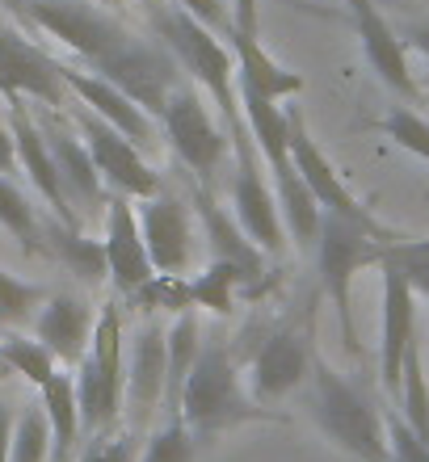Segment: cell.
Returning a JSON list of instances; mask_svg holds the SVG:
<instances>
[{
  "label": "cell",
  "mask_w": 429,
  "mask_h": 462,
  "mask_svg": "<svg viewBox=\"0 0 429 462\" xmlns=\"http://www.w3.org/2000/svg\"><path fill=\"white\" fill-rule=\"evenodd\" d=\"M164 328L160 319H144L131 332V353H126V403H131V429L147 425L156 408H164Z\"/></svg>",
  "instance_id": "obj_17"
},
{
  "label": "cell",
  "mask_w": 429,
  "mask_h": 462,
  "mask_svg": "<svg viewBox=\"0 0 429 462\" xmlns=\"http://www.w3.org/2000/svg\"><path fill=\"white\" fill-rule=\"evenodd\" d=\"M177 416L194 438H219L228 429L253 425V420H283V416L253 400V391L240 383V365L223 345H207L198 365L190 370L177 400Z\"/></svg>",
  "instance_id": "obj_3"
},
{
  "label": "cell",
  "mask_w": 429,
  "mask_h": 462,
  "mask_svg": "<svg viewBox=\"0 0 429 462\" xmlns=\"http://www.w3.org/2000/svg\"><path fill=\"white\" fill-rule=\"evenodd\" d=\"M17 169V139H13V126L0 118V177H9Z\"/></svg>",
  "instance_id": "obj_41"
},
{
  "label": "cell",
  "mask_w": 429,
  "mask_h": 462,
  "mask_svg": "<svg viewBox=\"0 0 429 462\" xmlns=\"http://www.w3.org/2000/svg\"><path fill=\"white\" fill-rule=\"evenodd\" d=\"M139 227L156 273H185L194 261V219L177 194L156 189L152 198H139Z\"/></svg>",
  "instance_id": "obj_13"
},
{
  "label": "cell",
  "mask_w": 429,
  "mask_h": 462,
  "mask_svg": "<svg viewBox=\"0 0 429 462\" xmlns=\"http://www.w3.org/2000/svg\"><path fill=\"white\" fill-rule=\"evenodd\" d=\"M42 299H47L42 286L13 278V273L0 269V324H22L34 307H42Z\"/></svg>",
  "instance_id": "obj_37"
},
{
  "label": "cell",
  "mask_w": 429,
  "mask_h": 462,
  "mask_svg": "<svg viewBox=\"0 0 429 462\" xmlns=\"http://www.w3.org/2000/svg\"><path fill=\"white\" fill-rule=\"evenodd\" d=\"M76 131L85 139V147L93 152V164H98L101 181L110 185L114 194H126V198H152L160 189V172L147 164L144 147L131 143L118 126H110L106 118L80 106L76 110Z\"/></svg>",
  "instance_id": "obj_8"
},
{
  "label": "cell",
  "mask_w": 429,
  "mask_h": 462,
  "mask_svg": "<svg viewBox=\"0 0 429 462\" xmlns=\"http://www.w3.org/2000/svg\"><path fill=\"white\" fill-rule=\"evenodd\" d=\"M379 265H392L396 273L413 286L417 299H429V240H408V236H400V240H392L383 248Z\"/></svg>",
  "instance_id": "obj_33"
},
{
  "label": "cell",
  "mask_w": 429,
  "mask_h": 462,
  "mask_svg": "<svg viewBox=\"0 0 429 462\" xmlns=\"http://www.w3.org/2000/svg\"><path fill=\"white\" fill-rule=\"evenodd\" d=\"M177 5H182V9H190L198 17V22L202 25H210V30H215V34L219 38H228L236 30V22H232V9H228V5H223V0H177Z\"/></svg>",
  "instance_id": "obj_39"
},
{
  "label": "cell",
  "mask_w": 429,
  "mask_h": 462,
  "mask_svg": "<svg viewBox=\"0 0 429 462\" xmlns=\"http://www.w3.org/2000/svg\"><path fill=\"white\" fill-rule=\"evenodd\" d=\"M139 462H198V438L182 425V416H169L144 438Z\"/></svg>",
  "instance_id": "obj_31"
},
{
  "label": "cell",
  "mask_w": 429,
  "mask_h": 462,
  "mask_svg": "<svg viewBox=\"0 0 429 462\" xmlns=\"http://www.w3.org/2000/svg\"><path fill=\"white\" fill-rule=\"evenodd\" d=\"M42 134H47V143H51V156H55V169H60L68 202L80 210H106L110 194H106V181H101V172H98V164H93V152L85 147V139H80L68 122H55V118L42 126Z\"/></svg>",
  "instance_id": "obj_20"
},
{
  "label": "cell",
  "mask_w": 429,
  "mask_h": 462,
  "mask_svg": "<svg viewBox=\"0 0 429 462\" xmlns=\"http://www.w3.org/2000/svg\"><path fill=\"white\" fill-rule=\"evenodd\" d=\"M144 311H190L194 307V299H190V278L185 273H152V282H144L135 294H131Z\"/></svg>",
  "instance_id": "obj_35"
},
{
  "label": "cell",
  "mask_w": 429,
  "mask_h": 462,
  "mask_svg": "<svg viewBox=\"0 0 429 462\" xmlns=\"http://www.w3.org/2000/svg\"><path fill=\"white\" fill-rule=\"evenodd\" d=\"M93 307L80 299V294H47L42 299V311L34 319V337L47 345L60 362H80L89 349V337H93Z\"/></svg>",
  "instance_id": "obj_21"
},
{
  "label": "cell",
  "mask_w": 429,
  "mask_h": 462,
  "mask_svg": "<svg viewBox=\"0 0 429 462\" xmlns=\"http://www.w3.org/2000/svg\"><path fill=\"white\" fill-rule=\"evenodd\" d=\"M207 341H202V319L198 311H177L173 324L164 328V362H169V378H164V416H177V400H182V387L190 370L198 365Z\"/></svg>",
  "instance_id": "obj_23"
},
{
  "label": "cell",
  "mask_w": 429,
  "mask_h": 462,
  "mask_svg": "<svg viewBox=\"0 0 429 462\" xmlns=\"http://www.w3.org/2000/svg\"><path fill=\"white\" fill-rule=\"evenodd\" d=\"M5 374H13V370H9V365H5V357H0V378H5Z\"/></svg>",
  "instance_id": "obj_45"
},
{
  "label": "cell",
  "mask_w": 429,
  "mask_h": 462,
  "mask_svg": "<svg viewBox=\"0 0 429 462\" xmlns=\"http://www.w3.org/2000/svg\"><path fill=\"white\" fill-rule=\"evenodd\" d=\"M98 5H106V9H118V5H123V0H98Z\"/></svg>",
  "instance_id": "obj_44"
},
{
  "label": "cell",
  "mask_w": 429,
  "mask_h": 462,
  "mask_svg": "<svg viewBox=\"0 0 429 462\" xmlns=\"http://www.w3.org/2000/svg\"><path fill=\"white\" fill-rule=\"evenodd\" d=\"M76 403H80V425L85 433L118 425L126 395V353H123V311L118 303L101 307L85 357L76 362Z\"/></svg>",
  "instance_id": "obj_6"
},
{
  "label": "cell",
  "mask_w": 429,
  "mask_h": 462,
  "mask_svg": "<svg viewBox=\"0 0 429 462\" xmlns=\"http://www.w3.org/2000/svg\"><path fill=\"white\" fill-rule=\"evenodd\" d=\"M312 420L354 462H392L387 420L370 395L324 357H312Z\"/></svg>",
  "instance_id": "obj_4"
},
{
  "label": "cell",
  "mask_w": 429,
  "mask_h": 462,
  "mask_svg": "<svg viewBox=\"0 0 429 462\" xmlns=\"http://www.w3.org/2000/svg\"><path fill=\"white\" fill-rule=\"evenodd\" d=\"M248 269H240L236 261H223V256H215L202 273H194L190 278V299H194V307H207L210 316H228L236 307V286H245Z\"/></svg>",
  "instance_id": "obj_27"
},
{
  "label": "cell",
  "mask_w": 429,
  "mask_h": 462,
  "mask_svg": "<svg viewBox=\"0 0 429 462\" xmlns=\"http://www.w3.org/2000/svg\"><path fill=\"white\" fill-rule=\"evenodd\" d=\"M286 114H291V156H294V169H299V177H303L307 194L316 198V207L320 210H332V215H341V219L367 223V227H375V231H392V227H383V223L375 219V210L362 207V198H354V189L341 181L337 164H332V160L316 147V139L307 134L303 114H299V110H286Z\"/></svg>",
  "instance_id": "obj_9"
},
{
  "label": "cell",
  "mask_w": 429,
  "mask_h": 462,
  "mask_svg": "<svg viewBox=\"0 0 429 462\" xmlns=\"http://www.w3.org/2000/svg\"><path fill=\"white\" fill-rule=\"evenodd\" d=\"M160 131H164V143L177 152V160L194 172V185L215 189V177L232 156V143H228L219 114L210 110L207 93L185 85L173 88L160 110Z\"/></svg>",
  "instance_id": "obj_7"
},
{
  "label": "cell",
  "mask_w": 429,
  "mask_h": 462,
  "mask_svg": "<svg viewBox=\"0 0 429 462\" xmlns=\"http://www.w3.org/2000/svg\"><path fill=\"white\" fill-rule=\"evenodd\" d=\"M345 13H350V22H354L358 47L367 55L370 72L379 76L396 97H405V101L417 97V80L408 72L405 38L392 30V22L379 13V5H375V0H345Z\"/></svg>",
  "instance_id": "obj_12"
},
{
  "label": "cell",
  "mask_w": 429,
  "mask_h": 462,
  "mask_svg": "<svg viewBox=\"0 0 429 462\" xmlns=\"http://www.w3.org/2000/svg\"><path fill=\"white\" fill-rule=\"evenodd\" d=\"M383 282V324H379V383L387 395H400L405 353L417 341V294L392 265H379Z\"/></svg>",
  "instance_id": "obj_15"
},
{
  "label": "cell",
  "mask_w": 429,
  "mask_h": 462,
  "mask_svg": "<svg viewBox=\"0 0 429 462\" xmlns=\"http://www.w3.org/2000/svg\"><path fill=\"white\" fill-rule=\"evenodd\" d=\"M0 97H34L42 106H63L72 97L68 85H63V63L51 60L47 51H38L34 42H25L17 30H5L0 25Z\"/></svg>",
  "instance_id": "obj_11"
},
{
  "label": "cell",
  "mask_w": 429,
  "mask_h": 462,
  "mask_svg": "<svg viewBox=\"0 0 429 462\" xmlns=\"http://www.w3.org/2000/svg\"><path fill=\"white\" fill-rule=\"evenodd\" d=\"M232 22L240 34L248 38H261V9L257 0H232Z\"/></svg>",
  "instance_id": "obj_40"
},
{
  "label": "cell",
  "mask_w": 429,
  "mask_h": 462,
  "mask_svg": "<svg viewBox=\"0 0 429 462\" xmlns=\"http://www.w3.org/2000/svg\"><path fill=\"white\" fill-rule=\"evenodd\" d=\"M228 42H232V51H236V76H240V80L257 85L261 93H270L274 101H286V97H294V93H303V76L286 72L283 63H274V55L261 47V38H248V34H240V30H232Z\"/></svg>",
  "instance_id": "obj_25"
},
{
  "label": "cell",
  "mask_w": 429,
  "mask_h": 462,
  "mask_svg": "<svg viewBox=\"0 0 429 462\" xmlns=\"http://www.w3.org/2000/svg\"><path fill=\"white\" fill-rule=\"evenodd\" d=\"M22 13L42 30V34L60 38L68 51L101 76L118 85L131 101H139L152 118H160L164 101L182 85V63L173 60L164 42L131 34L106 5H89V0H22Z\"/></svg>",
  "instance_id": "obj_1"
},
{
  "label": "cell",
  "mask_w": 429,
  "mask_h": 462,
  "mask_svg": "<svg viewBox=\"0 0 429 462\" xmlns=\"http://www.w3.org/2000/svg\"><path fill=\"white\" fill-rule=\"evenodd\" d=\"M147 17H152L156 38L173 51V60L182 63V72L194 76L202 85V93H207V101L215 106L223 131H228V143H232V164H261V152L245 122V106H240L232 42H223L210 25H202L177 0H152Z\"/></svg>",
  "instance_id": "obj_2"
},
{
  "label": "cell",
  "mask_w": 429,
  "mask_h": 462,
  "mask_svg": "<svg viewBox=\"0 0 429 462\" xmlns=\"http://www.w3.org/2000/svg\"><path fill=\"white\" fill-rule=\"evenodd\" d=\"M194 210H198V219H202L207 240L215 244V256L236 261L240 269H248V278H261V248L240 231V223L228 219V210L215 202V189L194 185Z\"/></svg>",
  "instance_id": "obj_22"
},
{
  "label": "cell",
  "mask_w": 429,
  "mask_h": 462,
  "mask_svg": "<svg viewBox=\"0 0 429 462\" xmlns=\"http://www.w3.org/2000/svg\"><path fill=\"white\" fill-rule=\"evenodd\" d=\"M63 85H68V93H72L80 106H89V110L98 114V118H106L110 126H118V131H123L131 143L144 147V152L160 143L156 118H152L139 101L126 97L118 85L101 80L98 72H80V68H68V63H63Z\"/></svg>",
  "instance_id": "obj_18"
},
{
  "label": "cell",
  "mask_w": 429,
  "mask_h": 462,
  "mask_svg": "<svg viewBox=\"0 0 429 462\" xmlns=\"http://www.w3.org/2000/svg\"><path fill=\"white\" fill-rule=\"evenodd\" d=\"M13 425H17V416L5 400H0V462H9V446H13Z\"/></svg>",
  "instance_id": "obj_43"
},
{
  "label": "cell",
  "mask_w": 429,
  "mask_h": 462,
  "mask_svg": "<svg viewBox=\"0 0 429 462\" xmlns=\"http://www.w3.org/2000/svg\"><path fill=\"white\" fill-rule=\"evenodd\" d=\"M387 420V441H392V462H429V441H421L400 412L383 416Z\"/></svg>",
  "instance_id": "obj_38"
},
{
  "label": "cell",
  "mask_w": 429,
  "mask_h": 462,
  "mask_svg": "<svg viewBox=\"0 0 429 462\" xmlns=\"http://www.w3.org/2000/svg\"><path fill=\"white\" fill-rule=\"evenodd\" d=\"M400 416L421 441H429V383L421 365V345L413 341L405 353V378H400Z\"/></svg>",
  "instance_id": "obj_28"
},
{
  "label": "cell",
  "mask_w": 429,
  "mask_h": 462,
  "mask_svg": "<svg viewBox=\"0 0 429 462\" xmlns=\"http://www.w3.org/2000/svg\"><path fill=\"white\" fill-rule=\"evenodd\" d=\"M232 210L236 223L261 253L278 256L286 248V223L266 164H236L232 172Z\"/></svg>",
  "instance_id": "obj_16"
},
{
  "label": "cell",
  "mask_w": 429,
  "mask_h": 462,
  "mask_svg": "<svg viewBox=\"0 0 429 462\" xmlns=\"http://www.w3.org/2000/svg\"><path fill=\"white\" fill-rule=\"evenodd\" d=\"M0 5H22V0H0Z\"/></svg>",
  "instance_id": "obj_46"
},
{
  "label": "cell",
  "mask_w": 429,
  "mask_h": 462,
  "mask_svg": "<svg viewBox=\"0 0 429 462\" xmlns=\"http://www.w3.org/2000/svg\"><path fill=\"white\" fill-rule=\"evenodd\" d=\"M392 240H400L396 231H375L367 223L341 219L332 210H320V227H316V265H320V286L332 299L337 324H341V341L350 353H358V328H354V278L362 269L379 265L383 248Z\"/></svg>",
  "instance_id": "obj_5"
},
{
  "label": "cell",
  "mask_w": 429,
  "mask_h": 462,
  "mask_svg": "<svg viewBox=\"0 0 429 462\" xmlns=\"http://www.w3.org/2000/svg\"><path fill=\"white\" fill-rule=\"evenodd\" d=\"M379 134L383 139H392L400 152H408V156H417V160L429 164V122L421 118L417 110H408V106L387 110L379 118Z\"/></svg>",
  "instance_id": "obj_34"
},
{
  "label": "cell",
  "mask_w": 429,
  "mask_h": 462,
  "mask_svg": "<svg viewBox=\"0 0 429 462\" xmlns=\"http://www.w3.org/2000/svg\"><path fill=\"white\" fill-rule=\"evenodd\" d=\"M106 265H110V282L118 294H131L152 282L156 265H152V256H147V244H144V227H139V207L135 198L126 194H110L106 202Z\"/></svg>",
  "instance_id": "obj_14"
},
{
  "label": "cell",
  "mask_w": 429,
  "mask_h": 462,
  "mask_svg": "<svg viewBox=\"0 0 429 462\" xmlns=\"http://www.w3.org/2000/svg\"><path fill=\"white\" fill-rule=\"evenodd\" d=\"M9 126H13V139H17V164H22L25 177L34 181L38 194L47 198V207L55 210V219L68 223V227H80V215H76V207L68 202V194H63V181H60V169H55V156H51L47 134L30 118L25 97L9 101Z\"/></svg>",
  "instance_id": "obj_19"
},
{
  "label": "cell",
  "mask_w": 429,
  "mask_h": 462,
  "mask_svg": "<svg viewBox=\"0 0 429 462\" xmlns=\"http://www.w3.org/2000/svg\"><path fill=\"white\" fill-rule=\"evenodd\" d=\"M55 438H51V420L42 412V403H30L17 425H13V446H9V462H51Z\"/></svg>",
  "instance_id": "obj_29"
},
{
  "label": "cell",
  "mask_w": 429,
  "mask_h": 462,
  "mask_svg": "<svg viewBox=\"0 0 429 462\" xmlns=\"http://www.w3.org/2000/svg\"><path fill=\"white\" fill-rule=\"evenodd\" d=\"M312 345H307V332L294 328V324H283V328H274L261 349L253 353V362H248V391H253V400L261 403H278L286 400L303 378H312Z\"/></svg>",
  "instance_id": "obj_10"
},
{
  "label": "cell",
  "mask_w": 429,
  "mask_h": 462,
  "mask_svg": "<svg viewBox=\"0 0 429 462\" xmlns=\"http://www.w3.org/2000/svg\"><path fill=\"white\" fill-rule=\"evenodd\" d=\"M0 227L17 236L25 253H42V227L34 219V207L25 202V194L9 177H0Z\"/></svg>",
  "instance_id": "obj_32"
},
{
  "label": "cell",
  "mask_w": 429,
  "mask_h": 462,
  "mask_svg": "<svg viewBox=\"0 0 429 462\" xmlns=\"http://www.w3.org/2000/svg\"><path fill=\"white\" fill-rule=\"evenodd\" d=\"M80 462H139V429H101L89 433Z\"/></svg>",
  "instance_id": "obj_36"
},
{
  "label": "cell",
  "mask_w": 429,
  "mask_h": 462,
  "mask_svg": "<svg viewBox=\"0 0 429 462\" xmlns=\"http://www.w3.org/2000/svg\"><path fill=\"white\" fill-rule=\"evenodd\" d=\"M42 240H51V253L60 256L63 265L72 269L76 278L85 282H110V265H106V244L85 236L80 227H68V223H51L42 231Z\"/></svg>",
  "instance_id": "obj_26"
},
{
  "label": "cell",
  "mask_w": 429,
  "mask_h": 462,
  "mask_svg": "<svg viewBox=\"0 0 429 462\" xmlns=\"http://www.w3.org/2000/svg\"><path fill=\"white\" fill-rule=\"evenodd\" d=\"M0 357H5V365H9L13 374H22L25 383H34V387H42V383L60 370V357L38 341V337L34 341H25V337H5V341H0Z\"/></svg>",
  "instance_id": "obj_30"
},
{
  "label": "cell",
  "mask_w": 429,
  "mask_h": 462,
  "mask_svg": "<svg viewBox=\"0 0 429 462\" xmlns=\"http://www.w3.org/2000/svg\"><path fill=\"white\" fill-rule=\"evenodd\" d=\"M400 38H405L408 51H417V55H425V60H429V22H413Z\"/></svg>",
  "instance_id": "obj_42"
},
{
  "label": "cell",
  "mask_w": 429,
  "mask_h": 462,
  "mask_svg": "<svg viewBox=\"0 0 429 462\" xmlns=\"http://www.w3.org/2000/svg\"><path fill=\"white\" fill-rule=\"evenodd\" d=\"M38 403L51 420V438H55V450H51V462H72L76 441L85 433L80 425V403H76V378L55 370V374L38 387Z\"/></svg>",
  "instance_id": "obj_24"
}]
</instances>
